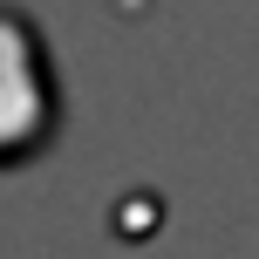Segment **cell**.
<instances>
[{
  "mask_svg": "<svg viewBox=\"0 0 259 259\" xmlns=\"http://www.w3.org/2000/svg\"><path fill=\"white\" fill-rule=\"evenodd\" d=\"M62 123V89H55V62L41 27L21 7L0 0V164H21Z\"/></svg>",
  "mask_w": 259,
  "mask_h": 259,
  "instance_id": "1",
  "label": "cell"
}]
</instances>
